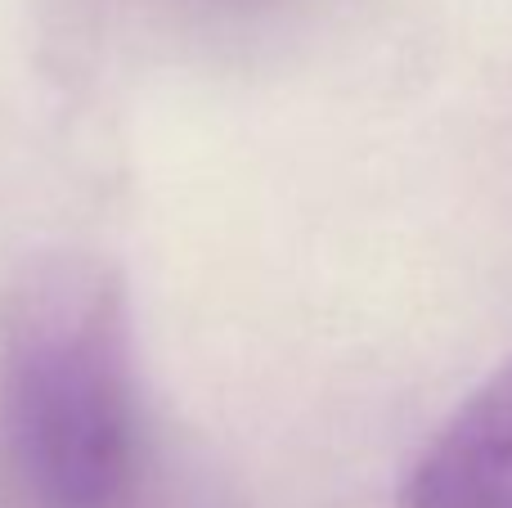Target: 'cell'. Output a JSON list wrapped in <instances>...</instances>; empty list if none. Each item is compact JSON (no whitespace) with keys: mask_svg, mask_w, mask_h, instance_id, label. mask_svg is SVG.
Returning <instances> with one entry per match:
<instances>
[{"mask_svg":"<svg viewBox=\"0 0 512 508\" xmlns=\"http://www.w3.org/2000/svg\"><path fill=\"white\" fill-rule=\"evenodd\" d=\"M0 508H212L144 387L126 275L45 248L0 284Z\"/></svg>","mask_w":512,"mask_h":508,"instance_id":"1","label":"cell"},{"mask_svg":"<svg viewBox=\"0 0 512 508\" xmlns=\"http://www.w3.org/2000/svg\"><path fill=\"white\" fill-rule=\"evenodd\" d=\"M400 508H512V356L418 446L400 482Z\"/></svg>","mask_w":512,"mask_h":508,"instance_id":"2","label":"cell"},{"mask_svg":"<svg viewBox=\"0 0 512 508\" xmlns=\"http://www.w3.org/2000/svg\"><path fill=\"white\" fill-rule=\"evenodd\" d=\"M189 5H265V0H189Z\"/></svg>","mask_w":512,"mask_h":508,"instance_id":"3","label":"cell"}]
</instances>
